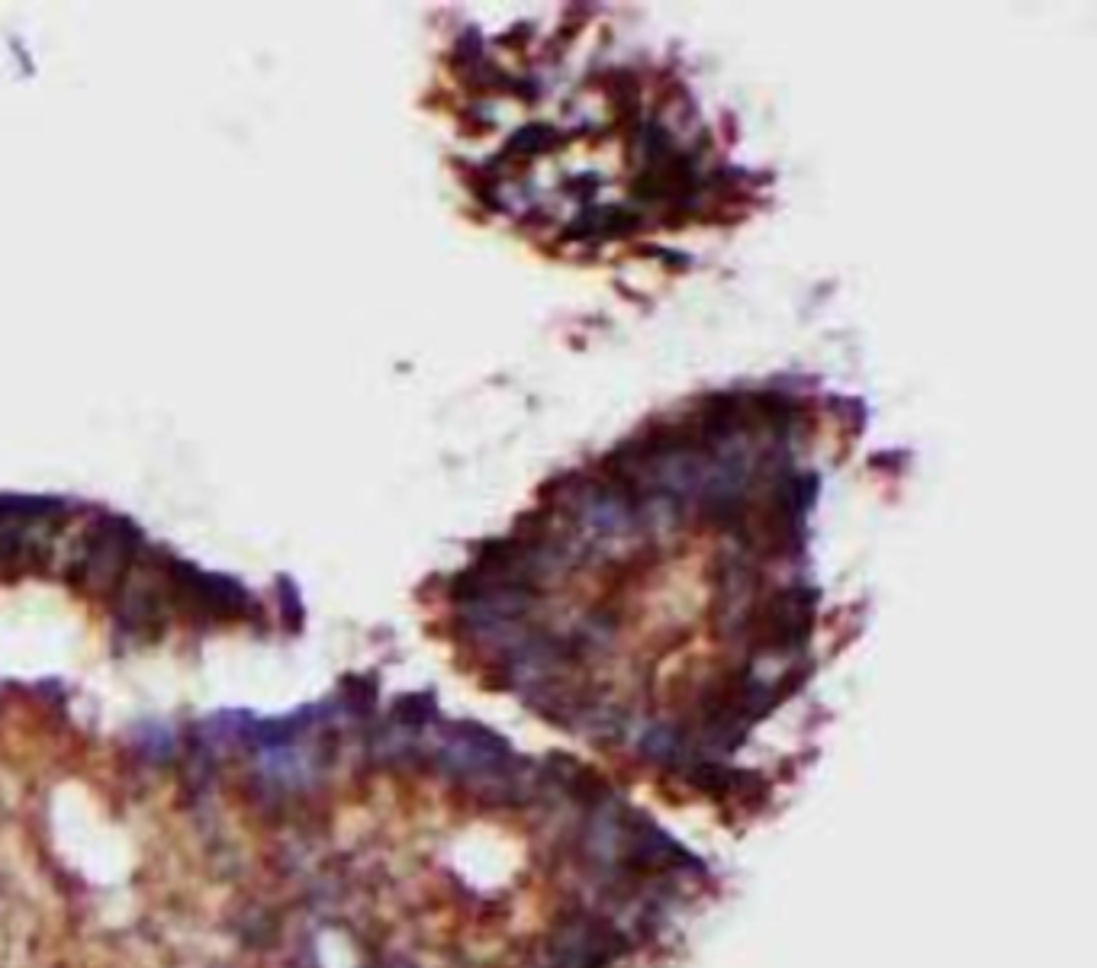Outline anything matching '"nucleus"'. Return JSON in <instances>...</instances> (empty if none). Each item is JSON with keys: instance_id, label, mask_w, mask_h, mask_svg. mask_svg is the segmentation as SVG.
Returning a JSON list of instances; mask_svg holds the SVG:
<instances>
[{"instance_id": "obj_1", "label": "nucleus", "mask_w": 1097, "mask_h": 968, "mask_svg": "<svg viewBox=\"0 0 1097 968\" xmlns=\"http://www.w3.org/2000/svg\"><path fill=\"white\" fill-rule=\"evenodd\" d=\"M814 608H818V589L792 586L779 589L760 612L750 618V637L763 650H802L814 628Z\"/></svg>"}, {"instance_id": "obj_3", "label": "nucleus", "mask_w": 1097, "mask_h": 968, "mask_svg": "<svg viewBox=\"0 0 1097 968\" xmlns=\"http://www.w3.org/2000/svg\"><path fill=\"white\" fill-rule=\"evenodd\" d=\"M702 518L708 521L711 528L740 531L744 528V518H747V499L744 496H711L705 502Z\"/></svg>"}, {"instance_id": "obj_5", "label": "nucleus", "mask_w": 1097, "mask_h": 968, "mask_svg": "<svg viewBox=\"0 0 1097 968\" xmlns=\"http://www.w3.org/2000/svg\"><path fill=\"white\" fill-rule=\"evenodd\" d=\"M641 226V216L625 206H599V235H628Z\"/></svg>"}, {"instance_id": "obj_2", "label": "nucleus", "mask_w": 1097, "mask_h": 968, "mask_svg": "<svg viewBox=\"0 0 1097 968\" xmlns=\"http://www.w3.org/2000/svg\"><path fill=\"white\" fill-rule=\"evenodd\" d=\"M750 409H753V415H760L776 438H789L805 415L802 402L785 393H756V396H750Z\"/></svg>"}, {"instance_id": "obj_8", "label": "nucleus", "mask_w": 1097, "mask_h": 968, "mask_svg": "<svg viewBox=\"0 0 1097 968\" xmlns=\"http://www.w3.org/2000/svg\"><path fill=\"white\" fill-rule=\"evenodd\" d=\"M647 255L663 258L670 267H689V264H692V258H689V255H679V251H666V248H650Z\"/></svg>"}, {"instance_id": "obj_6", "label": "nucleus", "mask_w": 1097, "mask_h": 968, "mask_svg": "<svg viewBox=\"0 0 1097 968\" xmlns=\"http://www.w3.org/2000/svg\"><path fill=\"white\" fill-rule=\"evenodd\" d=\"M480 49H483L480 33L477 29H467V33L461 36V42H457V52H454L457 68H477L480 65Z\"/></svg>"}, {"instance_id": "obj_7", "label": "nucleus", "mask_w": 1097, "mask_h": 968, "mask_svg": "<svg viewBox=\"0 0 1097 968\" xmlns=\"http://www.w3.org/2000/svg\"><path fill=\"white\" fill-rule=\"evenodd\" d=\"M596 187H599V177L596 174H586V181H583V177H573V181L567 184V190H573V197H583V200H589L592 193H596Z\"/></svg>"}, {"instance_id": "obj_4", "label": "nucleus", "mask_w": 1097, "mask_h": 968, "mask_svg": "<svg viewBox=\"0 0 1097 968\" xmlns=\"http://www.w3.org/2000/svg\"><path fill=\"white\" fill-rule=\"evenodd\" d=\"M557 129L547 126V123H531V126H522L515 132V136L509 139L506 152L502 155H522V158H531V155H541L547 152V148L557 145Z\"/></svg>"}, {"instance_id": "obj_9", "label": "nucleus", "mask_w": 1097, "mask_h": 968, "mask_svg": "<svg viewBox=\"0 0 1097 968\" xmlns=\"http://www.w3.org/2000/svg\"><path fill=\"white\" fill-rule=\"evenodd\" d=\"M518 36H531V26L528 23H518L512 33H502L499 42H502V46H522V39H518Z\"/></svg>"}]
</instances>
